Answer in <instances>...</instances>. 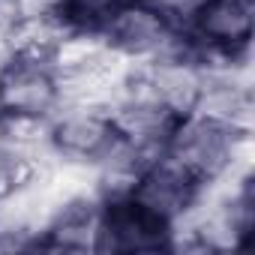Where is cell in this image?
<instances>
[{"label": "cell", "mask_w": 255, "mask_h": 255, "mask_svg": "<svg viewBox=\"0 0 255 255\" xmlns=\"http://www.w3.org/2000/svg\"><path fill=\"white\" fill-rule=\"evenodd\" d=\"M180 27L207 72L249 69L255 0H198Z\"/></svg>", "instance_id": "2"}, {"label": "cell", "mask_w": 255, "mask_h": 255, "mask_svg": "<svg viewBox=\"0 0 255 255\" xmlns=\"http://www.w3.org/2000/svg\"><path fill=\"white\" fill-rule=\"evenodd\" d=\"M174 228L141 207L132 195L102 198L99 216V249L96 252H123V255H141V252H171Z\"/></svg>", "instance_id": "5"}, {"label": "cell", "mask_w": 255, "mask_h": 255, "mask_svg": "<svg viewBox=\"0 0 255 255\" xmlns=\"http://www.w3.org/2000/svg\"><path fill=\"white\" fill-rule=\"evenodd\" d=\"M42 156L45 153L36 156V153H27V150H18L6 141H0V204L18 195L21 189H27L39 177Z\"/></svg>", "instance_id": "10"}, {"label": "cell", "mask_w": 255, "mask_h": 255, "mask_svg": "<svg viewBox=\"0 0 255 255\" xmlns=\"http://www.w3.org/2000/svg\"><path fill=\"white\" fill-rule=\"evenodd\" d=\"M120 0H54L51 18L63 27V33L78 36H102Z\"/></svg>", "instance_id": "9"}, {"label": "cell", "mask_w": 255, "mask_h": 255, "mask_svg": "<svg viewBox=\"0 0 255 255\" xmlns=\"http://www.w3.org/2000/svg\"><path fill=\"white\" fill-rule=\"evenodd\" d=\"M249 144L252 132L234 129V126L219 123L207 114L189 111L174 123L162 153L174 165H180L192 180L210 189L225 177L249 168Z\"/></svg>", "instance_id": "1"}, {"label": "cell", "mask_w": 255, "mask_h": 255, "mask_svg": "<svg viewBox=\"0 0 255 255\" xmlns=\"http://www.w3.org/2000/svg\"><path fill=\"white\" fill-rule=\"evenodd\" d=\"M129 195L141 207H147L153 216H159L162 222L174 228L201 204L204 186L192 180L180 165H174L165 153H159L141 168Z\"/></svg>", "instance_id": "7"}, {"label": "cell", "mask_w": 255, "mask_h": 255, "mask_svg": "<svg viewBox=\"0 0 255 255\" xmlns=\"http://www.w3.org/2000/svg\"><path fill=\"white\" fill-rule=\"evenodd\" d=\"M99 39L126 63H147L159 54L174 51L183 39V27L150 6L147 0H120Z\"/></svg>", "instance_id": "4"}, {"label": "cell", "mask_w": 255, "mask_h": 255, "mask_svg": "<svg viewBox=\"0 0 255 255\" xmlns=\"http://www.w3.org/2000/svg\"><path fill=\"white\" fill-rule=\"evenodd\" d=\"M150 6H156L162 15H168L171 21H177V24H183V18L192 12V6L198 3V0H147Z\"/></svg>", "instance_id": "11"}, {"label": "cell", "mask_w": 255, "mask_h": 255, "mask_svg": "<svg viewBox=\"0 0 255 255\" xmlns=\"http://www.w3.org/2000/svg\"><path fill=\"white\" fill-rule=\"evenodd\" d=\"M60 105L63 87L51 63L12 57L0 69V114L48 120Z\"/></svg>", "instance_id": "6"}, {"label": "cell", "mask_w": 255, "mask_h": 255, "mask_svg": "<svg viewBox=\"0 0 255 255\" xmlns=\"http://www.w3.org/2000/svg\"><path fill=\"white\" fill-rule=\"evenodd\" d=\"M114 144H117V129L108 105L63 102L48 120L45 153L57 162L96 168Z\"/></svg>", "instance_id": "3"}, {"label": "cell", "mask_w": 255, "mask_h": 255, "mask_svg": "<svg viewBox=\"0 0 255 255\" xmlns=\"http://www.w3.org/2000/svg\"><path fill=\"white\" fill-rule=\"evenodd\" d=\"M99 216L102 198L96 192H81L63 198L51 207L36 234V249L51 252H96L99 249Z\"/></svg>", "instance_id": "8"}]
</instances>
